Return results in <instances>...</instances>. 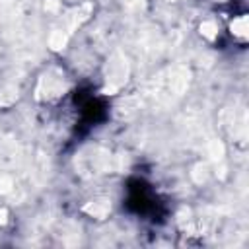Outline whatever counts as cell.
I'll return each mask as SVG.
<instances>
[{
    "instance_id": "5b68a950",
    "label": "cell",
    "mask_w": 249,
    "mask_h": 249,
    "mask_svg": "<svg viewBox=\"0 0 249 249\" xmlns=\"http://www.w3.org/2000/svg\"><path fill=\"white\" fill-rule=\"evenodd\" d=\"M68 43V31L66 29H53V33L49 35V47L53 51H62Z\"/></svg>"
},
{
    "instance_id": "3957f363",
    "label": "cell",
    "mask_w": 249,
    "mask_h": 249,
    "mask_svg": "<svg viewBox=\"0 0 249 249\" xmlns=\"http://www.w3.org/2000/svg\"><path fill=\"white\" fill-rule=\"evenodd\" d=\"M62 93V74H58L56 78H53L51 74H45L39 82V88H37V97L43 99V97H56Z\"/></svg>"
},
{
    "instance_id": "8992f818",
    "label": "cell",
    "mask_w": 249,
    "mask_h": 249,
    "mask_svg": "<svg viewBox=\"0 0 249 249\" xmlns=\"http://www.w3.org/2000/svg\"><path fill=\"white\" fill-rule=\"evenodd\" d=\"M231 33L237 37H247L249 33V18L247 16H239L231 21Z\"/></svg>"
},
{
    "instance_id": "7a4b0ae2",
    "label": "cell",
    "mask_w": 249,
    "mask_h": 249,
    "mask_svg": "<svg viewBox=\"0 0 249 249\" xmlns=\"http://www.w3.org/2000/svg\"><path fill=\"white\" fill-rule=\"evenodd\" d=\"M91 10H93L91 2H84L82 6H78V8H74V10H70L66 14V31H68V35L74 33L91 16Z\"/></svg>"
},
{
    "instance_id": "30bf717a",
    "label": "cell",
    "mask_w": 249,
    "mask_h": 249,
    "mask_svg": "<svg viewBox=\"0 0 249 249\" xmlns=\"http://www.w3.org/2000/svg\"><path fill=\"white\" fill-rule=\"evenodd\" d=\"M193 177H195V181H196V183L206 181V165L198 163V165L195 167V171H193Z\"/></svg>"
},
{
    "instance_id": "52a82bcc",
    "label": "cell",
    "mask_w": 249,
    "mask_h": 249,
    "mask_svg": "<svg viewBox=\"0 0 249 249\" xmlns=\"http://www.w3.org/2000/svg\"><path fill=\"white\" fill-rule=\"evenodd\" d=\"M208 154H210V158L218 163V161H222L224 160V144L220 142V140H212L210 144H208Z\"/></svg>"
},
{
    "instance_id": "8fae6325",
    "label": "cell",
    "mask_w": 249,
    "mask_h": 249,
    "mask_svg": "<svg viewBox=\"0 0 249 249\" xmlns=\"http://www.w3.org/2000/svg\"><path fill=\"white\" fill-rule=\"evenodd\" d=\"M12 187H14V183H12V177H8V175H2L0 177V193H10L12 191Z\"/></svg>"
},
{
    "instance_id": "277c9868",
    "label": "cell",
    "mask_w": 249,
    "mask_h": 249,
    "mask_svg": "<svg viewBox=\"0 0 249 249\" xmlns=\"http://www.w3.org/2000/svg\"><path fill=\"white\" fill-rule=\"evenodd\" d=\"M82 210H84L86 214L97 218V220H103V218H107L109 212H111V202H109V200H89L88 204H84Z\"/></svg>"
},
{
    "instance_id": "6da1fadb",
    "label": "cell",
    "mask_w": 249,
    "mask_h": 249,
    "mask_svg": "<svg viewBox=\"0 0 249 249\" xmlns=\"http://www.w3.org/2000/svg\"><path fill=\"white\" fill-rule=\"evenodd\" d=\"M128 80V62H126V56L117 51L109 64H107V72H105V88H103V93H115L119 91Z\"/></svg>"
},
{
    "instance_id": "9c48e42d",
    "label": "cell",
    "mask_w": 249,
    "mask_h": 249,
    "mask_svg": "<svg viewBox=\"0 0 249 249\" xmlns=\"http://www.w3.org/2000/svg\"><path fill=\"white\" fill-rule=\"evenodd\" d=\"M200 33H202V37H206V39L214 41V39H216V35H218V27H216V23H214V21L206 19V21H202V23H200Z\"/></svg>"
},
{
    "instance_id": "7c38bea8",
    "label": "cell",
    "mask_w": 249,
    "mask_h": 249,
    "mask_svg": "<svg viewBox=\"0 0 249 249\" xmlns=\"http://www.w3.org/2000/svg\"><path fill=\"white\" fill-rule=\"evenodd\" d=\"M123 2H124V6L130 8V10H142V8L146 6V0H123Z\"/></svg>"
},
{
    "instance_id": "5bb4252c",
    "label": "cell",
    "mask_w": 249,
    "mask_h": 249,
    "mask_svg": "<svg viewBox=\"0 0 249 249\" xmlns=\"http://www.w3.org/2000/svg\"><path fill=\"white\" fill-rule=\"evenodd\" d=\"M6 222H8V210L2 208V210H0V226H4Z\"/></svg>"
},
{
    "instance_id": "4fadbf2b",
    "label": "cell",
    "mask_w": 249,
    "mask_h": 249,
    "mask_svg": "<svg viewBox=\"0 0 249 249\" xmlns=\"http://www.w3.org/2000/svg\"><path fill=\"white\" fill-rule=\"evenodd\" d=\"M45 10L47 12H56L58 10V0H47L45 2Z\"/></svg>"
},
{
    "instance_id": "ba28073f",
    "label": "cell",
    "mask_w": 249,
    "mask_h": 249,
    "mask_svg": "<svg viewBox=\"0 0 249 249\" xmlns=\"http://www.w3.org/2000/svg\"><path fill=\"white\" fill-rule=\"evenodd\" d=\"M18 99V91L14 88H6L0 91V107H10L12 103H16Z\"/></svg>"
}]
</instances>
